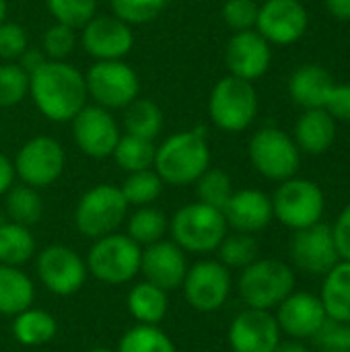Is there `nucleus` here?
Returning <instances> with one entry per match:
<instances>
[{
	"mask_svg": "<svg viewBox=\"0 0 350 352\" xmlns=\"http://www.w3.org/2000/svg\"><path fill=\"white\" fill-rule=\"evenodd\" d=\"M126 307L138 324L159 326L169 311V293L144 280L130 289Z\"/></svg>",
	"mask_w": 350,
	"mask_h": 352,
	"instance_id": "obj_26",
	"label": "nucleus"
},
{
	"mask_svg": "<svg viewBox=\"0 0 350 352\" xmlns=\"http://www.w3.org/2000/svg\"><path fill=\"white\" fill-rule=\"evenodd\" d=\"M237 291L248 307L272 311L295 291V272L281 260L258 258L243 268Z\"/></svg>",
	"mask_w": 350,
	"mask_h": 352,
	"instance_id": "obj_4",
	"label": "nucleus"
},
{
	"mask_svg": "<svg viewBox=\"0 0 350 352\" xmlns=\"http://www.w3.org/2000/svg\"><path fill=\"white\" fill-rule=\"evenodd\" d=\"M332 87V74L318 64H305L297 68L289 78V95L303 109L324 107V101Z\"/></svg>",
	"mask_w": 350,
	"mask_h": 352,
	"instance_id": "obj_24",
	"label": "nucleus"
},
{
	"mask_svg": "<svg viewBox=\"0 0 350 352\" xmlns=\"http://www.w3.org/2000/svg\"><path fill=\"white\" fill-rule=\"evenodd\" d=\"M274 352H309V349H307V344L303 340L289 338V340H281Z\"/></svg>",
	"mask_w": 350,
	"mask_h": 352,
	"instance_id": "obj_50",
	"label": "nucleus"
},
{
	"mask_svg": "<svg viewBox=\"0 0 350 352\" xmlns=\"http://www.w3.org/2000/svg\"><path fill=\"white\" fill-rule=\"evenodd\" d=\"M330 14L338 21H350V0H326Z\"/></svg>",
	"mask_w": 350,
	"mask_h": 352,
	"instance_id": "obj_49",
	"label": "nucleus"
},
{
	"mask_svg": "<svg viewBox=\"0 0 350 352\" xmlns=\"http://www.w3.org/2000/svg\"><path fill=\"white\" fill-rule=\"evenodd\" d=\"M58 334V322L43 309H25L12 320V336L23 346H43Z\"/></svg>",
	"mask_w": 350,
	"mask_h": 352,
	"instance_id": "obj_29",
	"label": "nucleus"
},
{
	"mask_svg": "<svg viewBox=\"0 0 350 352\" xmlns=\"http://www.w3.org/2000/svg\"><path fill=\"white\" fill-rule=\"evenodd\" d=\"M276 318L264 309H243L229 326V346L233 352H274L281 338Z\"/></svg>",
	"mask_w": 350,
	"mask_h": 352,
	"instance_id": "obj_18",
	"label": "nucleus"
},
{
	"mask_svg": "<svg viewBox=\"0 0 350 352\" xmlns=\"http://www.w3.org/2000/svg\"><path fill=\"white\" fill-rule=\"evenodd\" d=\"M47 62V56L43 54V50L41 47H27L23 54H21V58L17 60V64L31 76L37 68H41L43 64Z\"/></svg>",
	"mask_w": 350,
	"mask_h": 352,
	"instance_id": "obj_47",
	"label": "nucleus"
},
{
	"mask_svg": "<svg viewBox=\"0 0 350 352\" xmlns=\"http://www.w3.org/2000/svg\"><path fill=\"white\" fill-rule=\"evenodd\" d=\"M196 196L198 202L219 208L223 210L229 202V198L233 196V182L229 177L227 171L219 169V167H208L198 179H196Z\"/></svg>",
	"mask_w": 350,
	"mask_h": 352,
	"instance_id": "obj_36",
	"label": "nucleus"
},
{
	"mask_svg": "<svg viewBox=\"0 0 350 352\" xmlns=\"http://www.w3.org/2000/svg\"><path fill=\"white\" fill-rule=\"evenodd\" d=\"M4 202H6V214L12 223L33 227L43 217V200L39 196V190L27 184L12 186L4 194Z\"/></svg>",
	"mask_w": 350,
	"mask_h": 352,
	"instance_id": "obj_33",
	"label": "nucleus"
},
{
	"mask_svg": "<svg viewBox=\"0 0 350 352\" xmlns=\"http://www.w3.org/2000/svg\"><path fill=\"white\" fill-rule=\"evenodd\" d=\"M29 47L27 29L19 23H0V62H17Z\"/></svg>",
	"mask_w": 350,
	"mask_h": 352,
	"instance_id": "obj_43",
	"label": "nucleus"
},
{
	"mask_svg": "<svg viewBox=\"0 0 350 352\" xmlns=\"http://www.w3.org/2000/svg\"><path fill=\"white\" fill-rule=\"evenodd\" d=\"M223 214L231 229L254 235L272 223V198L256 188L237 190L223 208Z\"/></svg>",
	"mask_w": 350,
	"mask_h": 352,
	"instance_id": "obj_22",
	"label": "nucleus"
},
{
	"mask_svg": "<svg viewBox=\"0 0 350 352\" xmlns=\"http://www.w3.org/2000/svg\"><path fill=\"white\" fill-rule=\"evenodd\" d=\"M274 318L278 322L281 332L297 340L314 338L328 322V314L324 309L322 299L305 291H293L276 307Z\"/></svg>",
	"mask_w": 350,
	"mask_h": 352,
	"instance_id": "obj_21",
	"label": "nucleus"
},
{
	"mask_svg": "<svg viewBox=\"0 0 350 352\" xmlns=\"http://www.w3.org/2000/svg\"><path fill=\"white\" fill-rule=\"evenodd\" d=\"M320 299L328 320L350 324V262L340 260L328 274H324Z\"/></svg>",
	"mask_w": 350,
	"mask_h": 352,
	"instance_id": "obj_27",
	"label": "nucleus"
},
{
	"mask_svg": "<svg viewBox=\"0 0 350 352\" xmlns=\"http://www.w3.org/2000/svg\"><path fill=\"white\" fill-rule=\"evenodd\" d=\"M219 262L227 268H239L243 270L260 256V245L250 233H227L225 239L219 245Z\"/></svg>",
	"mask_w": 350,
	"mask_h": 352,
	"instance_id": "obj_37",
	"label": "nucleus"
},
{
	"mask_svg": "<svg viewBox=\"0 0 350 352\" xmlns=\"http://www.w3.org/2000/svg\"><path fill=\"white\" fill-rule=\"evenodd\" d=\"M258 8L256 0H225L221 16L231 31H248L256 27Z\"/></svg>",
	"mask_w": 350,
	"mask_h": 352,
	"instance_id": "obj_42",
	"label": "nucleus"
},
{
	"mask_svg": "<svg viewBox=\"0 0 350 352\" xmlns=\"http://www.w3.org/2000/svg\"><path fill=\"white\" fill-rule=\"evenodd\" d=\"M332 235H334L340 260L350 262V202L342 208L336 223L332 225Z\"/></svg>",
	"mask_w": 350,
	"mask_h": 352,
	"instance_id": "obj_46",
	"label": "nucleus"
},
{
	"mask_svg": "<svg viewBox=\"0 0 350 352\" xmlns=\"http://www.w3.org/2000/svg\"><path fill=\"white\" fill-rule=\"evenodd\" d=\"M169 233L171 241L186 254H210L219 250L229 233V225L223 210L196 200L175 210L169 221Z\"/></svg>",
	"mask_w": 350,
	"mask_h": 352,
	"instance_id": "obj_3",
	"label": "nucleus"
},
{
	"mask_svg": "<svg viewBox=\"0 0 350 352\" xmlns=\"http://www.w3.org/2000/svg\"><path fill=\"white\" fill-rule=\"evenodd\" d=\"M293 140L301 153L324 155L336 140V120L324 109H305L295 124Z\"/></svg>",
	"mask_w": 350,
	"mask_h": 352,
	"instance_id": "obj_23",
	"label": "nucleus"
},
{
	"mask_svg": "<svg viewBox=\"0 0 350 352\" xmlns=\"http://www.w3.org/2000/svg\"><path fill=\"white\" fill-rule=\"evenodd\" d=\"M186 252L173 241H157L142 250L140 256V274L146 283L171 293L182 289L188 274Z\"/></svg>",
	"mask_w": 350,
	"mask_h": 352,
	"instance_id": "obj_20",
	"label": "nucleus"
},
{
	"mask_svg": "<svg viewBox=\"0 0 350 352\" xmlns=\"http://www.w3.org/2000/svg\"><path fill=\"white\" fill-rule=\"evenodd\" d=\"M29 95V74L17 62H0V109L19 105Z\"/></svg>",
	"mask_w": 350,
	"mask_h": 352,
	"instance_id": "obj_39",
	"label": "nucleus"
},
{
	"mask_svg": "<svg viewBox=\"0 0 350 352\" xmlns=\"http://www.w3.org/2000/svg\"><path fill=\"white\" fill-rule=\"evenodd\" d=\"M122 111H124L122 126L126 134L149 138V140H157L161 136L163 126H165V116H163V109L153 99L136 97Z\"/></svg>",
	"mask_w": 350,
	"mask_h": 352,
	"instance_id": "obj_28",
	"label": "nucleus"
},
{
	"mask_svg": "<svg viewBox=\"0 0 350 352\" xmlns=\"http://www.w3.org/2000/svg\"><path fill=\"white\" fill-rule=\"evenodd\" d=\"M89 352H116V351H111V349H93V351H89Z\"/></svg>",
	"mask_w": 350,
	"mask_h": 352,
	"instance_id": "obj_52",
	"label": "nucleus"
},
{
	"mask_svg": "<svg viewBox=\"0 0 350 352\" xmlns=\"http://www.w3.org/2000/svg\"><path fill=\"white\" fill-rule=\"evenodd\" d=\"M258 116V91L254 82L233 74L215 82L208 95L210 122L229 134L245 132Z\"/></svg>",
	"mask_w": 350,
	"mask_h": 352,
	"instance_id": "obj_5",
	"label": "nucleus"
},
{
	"mask_svg": "<svg viewBox=\"0 0 350 352\" xmlns=\"http://www.w3.org/2000/svg\"><path fill=\"white\" fill-rule=\"evenodd\" d=\"M78 31L80 47L95 62L124 60L134 47V29L111 12H97Z\"/></svg>",
	"mask_w": 350,
	"mask_h": 352,
	"instance_id": "obj_14",
	"label": "nucleus"
},
{
	"mask_svg": "<svg viewBox=\"0 0 350 352\" xmlns=\"http://www.w3.org/2000/svg\"><path fill=\"white\" fill-rule=\"evenodd\" d=\"M252 167L266 179L285 182L297 175L301 165V151L295 140L281 128H260L248 146Z\"/></svg>",
	"mask_w": 350,
	"mask_h": 352,
	"instance_id": "obj_10",
	"label": "nucleus"
},
{
	"mask_svg": "<svg viewBox=\"0 0 350 352\" xmlns=\"http://www.w3.org/2000/svg\"><path fill=\"white\" fill-rule=\"evenodd\" d=\"M78 45V31L62 25V23H52L43 35H41V50L47 56V60H68Z\"/></svg>",
	"mask_w": 350,
	"mask_h": 352,
	"instance_id": "obj_41",
	"label": "nucleus"
},
{
	"mask_svg": "<svg viewBox=\"0 0 350 352\" xmlns=\"http://www.w3.org/2000/svg\"><path fill=\"white\" fill-rule=\"evenodd\" d=\"M309 27V14L301 0H266L258 8L256 31L270 45L297 43Z\"/></svg>",
	"mask_w": 350,
	"mask_h": 352,
	"instance_id": "obj_16",
	"label": "nucleus"
},
{
	"mask_svg": "<svg viewBox=\"0 0 350 352\" xmlns=\"http://www.w3.org/2000/svg\"><path fill=\"white\" fill-rule=\"evenodd\" d=\"M14 179H17L14 163L4 153H0V196H4L14 186Z\"/></svg>",
	"mask_w": 350,
	"mask_h": 352,
	"instance_id": "obj_48",
	"label": "nucleus"
},
{
	"mask_svg": "<svg viewBox=\"0 0 350 352\" xmlns=\"http://www.w3.org/2000/svg\"><path fill=\"white\" fill-rule=\"evenodd\" d=\"M142 248L126 233H109L95 239L87 254V270L105 285H126L140 274Z\"/></svg>",
	"mask_w": 350,
	"mask_h": 352,
	"instance_id": "obj_6",
	"label": "nucleus"
},
{
	"mask_svg": "<svg viewBox=\"0 0 350 352\" xmlns=\"http://www.w3.org/2000/svg\"><path fill=\"white\" fill-rule=\"evenodd\" d=\"M272 62V45L256 31H237L231 35L225 47V64L229 74L243 80L262 78Z\"/></svg>",
	"mask_w": 350,
	"mask_h": 352,
	"instance_id": "obj_19",
	"label": "nucleus"
},
{
	"mask_svg": "<svg viewBox=\"0 0 350 352\" xmlns=\"http://www.w3.org/2000/svg\"><path fill=\"white\" fill-rule=\"evenodd\" d=\"M72 140L76 148L89 159H107L113 155V148L122 136V128L113 111L87 103L70 122Z\"/></svg>",
	"mask_w": 350,
	"mask_h": 352,
	"instance_id": "obj_12",
	"label": "nucleus"
},
{
	"mask_svg": "<svg viewBox=\"0 0 350 352\" xmlns=\"http://www.w3.org/2000/svg\"><path fill=\"white\" fill-rule=\"evenodd\" d=\"M326 210L324 190L303 177H291L281 182L272 196V212L278 223L299 231L322 223Z\"/></svg>",
	"mask_w": 350,
	"mask_h": 352,
	"instance_id": "obj_9",
	"label": "nucleus"
},
{
	"mask_svg": "<svg viewBox=\"0 0 350 352\" xmlns=\"http://www.w3.org/2000/svg\"><path fill=\"white\" fill-rule=\"evenodd\" d=\"M155 151H157L155 140L122 132L111 157L120 169H124L126 173H134V171H142V169H153Z\"/></svg>",
	"mask_w": 350,
	"mask_h": 352,
	"instance_id": "obj_32",
	"label": "nucleus"
},
{
	"mask_svg": "<svg viewBox=\"0 0 350 352\" xmlns=\"http://www.w3.org/2000/svg\"><path fill=\"white\" fill-rule=\"evenodd\" d=\"M43 2L56 23L68 25L76 31L83 29L99 12V0H43Z\"/></svg>",
	"mask_w": 350,
	"mask_h": 352,
	"instance_id": "obj_38",
	"label": "nucleus"
},
{
	"mask_svg": "<svg viewBox=\"0 0 350 352\" xmlns=\"http://www.w3.org/2000/svg\"><path fill=\"white\" fill-rule=\"evenodd\" d=\"M324 109L336 122H350V85H334L324 101Z\"/></svg>",
	"mask_w": 350,
	"mask_h": 352,
	"instance_id": "obj_45",
	"label": "nucleus"
},
{
	"mask_svg": "<svg viewBox=\"0 0 350 352\" xmlns=\"http://www.w3.org/2000/svg\"><path fill=\"white\" fill-rule=\"evenodd\" d=\"M210 167L208 134L202 126L169 134L155 151L153 169L165 186H192Z\"/></svg>",
	"mask_w": 350,
	"mask_h": 352,
	"instance_id": "obj_2",
	"label": "nucleus"
},
{
	"mask_svg": "<svg viewBox=\"0 0 350 352\" xmlns=\"http://www.w3.org/2000/svg\"><path fill=\"white\" fill-rule=\"evenodd\" d=\"M116 352H177V349L159 326L136 324L120 338Z\"/></svg>",
	"mask_w": 350,
	"mask_h": 352,
	"instance_id": "obj_35",
	"label": "nucleus"
},
{
	"mask_svg": "<svg viewBox=\"0 0 350 352\" xmlns=\"http://www.w3.org/2000/svg\"><path fill=\"white\" fill-rule=\"evenodd\" d=\"M12 163L21 184L41 190L62 177L66 167V151L58 138L39 134L23 142Z\"/></svg>",
	"mask_w": 350,
	"mask_h": 352,
	"instance_id": "obj_11",
	"label": "nucleus"
},
{
	"mask_svg": "<svg viewBox=\"0 0 350 352\" xmlns=\"http://www.w3.org/2000/svg\"><path fill=\"white\" fill-rule=\"evenodd\" d=\"M89 99L109 111L124 109L140 97V78L124 60H99L85 72Z\"/></svg>",
	"mask_w": 350,
	"mask_h": 352,
	"instance_id": "obj_8",
	"label": "nucleus"
},
{
	"mask_svg": "<svg viewBox=\"0 0 350 352\" xmlns=\"http://www.w3.org/2000/svg\"><path fill=\"white\" fill-rule=\"evenodd\" d=\"M163 179L155 169H142L128 173L124 184L120 186L128 206H151L163 194Z\"/></svg>",
	"mask_w": 350,
	"mask_h": 352,
	"instance_id": "obj_34",
	"label": "nucleus"
},
{
	"mask_svg": "<svg viewBox=\"0 0 350 352\" xmlns=\"http://www.w3.org/2000/svg\"><path fill=\"white\" fill-rule=\"evenodd\" d=\"M6 12H8V2L6 0H0V23L6 21Z\"/></svg>",
	"mask_w": 350,
	"mask_h": 352,
	"instance_id": "obj_51",
	"label": "nucleus"
},
{
	"mask_svg": "<svg viewBox=\"0 0 350 352\" xmlns=\"http://www.w3.org/2000/svg\"><path fill=\"white\" fill-rule=\"evenodd\" d=\"M35 256V237L31 227L19 223H0V264L23 266Z\"/></svg>",
	"mask_w": 350,
	"mask_h": 352,
	"instance_id": "obj_30",
	"label": "nucleus"
},
{
	"mask_svg": "<svg viewBox=\"0 0 350 352\" xmlns=\"http://www.w3.org/2000/svg\"><path fill=\"white\" fill-rule=\"evenodd\" d=\"M314 340L320 352H350V324L328 320Z\"/></svg>",
	"mask_w": 350,
	"mask_h": 352,
	"instance_id": "obj_44",
	"label": "nucleus"
},
{
	"mask_svg": "<svg viewBox=\"0 0 350 352\" xmlns=\"http://www.w3.org/2000/svg\"><path fill=\"white\" fill-rule=\"evenodd\" d=\"M35 268L41 285L58 297L76 295L89 276L85 260L68 245H50L41 250Z\"/></svg>",
	"mask_w": 350,
	"mask_h": 352,
	"instance_id": "obj_13",
	"label": "nucleus"
},
{
	"mask_svg": "<svg viewBox=\"0 0 350 352\" xmlns=\"http://www.w3.org/2000/svg\"><path fill=\"white\" fill-rule=\"evenodd\" d=\"M128 208L130 206L118 186L99 184L80 196L74 208V225L80 235L99 239L120 229L128 219Z\"/></svg>",
	"mask_w": 350,
	"mask_h": 352,
	"instance_id": "obj_7",
	"label": "nucleus"
},
{
	"mask_svg": "<svg viewBox=\"0 0 350 352\" xmlns=\"http://www.w3.org/2000/svg\"><path fill=\"white\" fill-rule=\"evenodd\" d=\"M169 231V221L163 214V210L151 206H138L126 223V235L134 239L140 248H146L151 243H157L165 239V233Z\"/></svg>",
	"mask_w": 350,
	"mask_h": 352,
	"instance_id": "obj_31",
	"label": "nucleus"
},
{
	"mask_svg": "<svg viewBox=\"0 0 350 352\" xmlns=\"http://www.w3.org/2000/svg\"><path fill=\"white\" fill-rule=\"evenodd\" d=\"M169 0H109L111 14L128 23L130 27L146 25L155 21Z\"/></svg>",
	"mask_w": 350,
	"mask_h": 352,
	"instance_id": "obj_40",
	"label": "nucleus"
},
{
	"mask_svg": "<svg viewBox=\"0 0 350 352\" xmlns=\"http://www.w3.org/2000/svg\"><path fill=\"white\" fill-rule=\"evenodd\" d=\"M35 301L33 280L19 268L0 264V314L17 316L29 309Z\"/></svg>",
	"mask_w": 350,
	"mask_h": 352,
	"instance_id": "obj_25",
	"label": "nucleus"
},
{
	"mask_svg": "<svg viewBox=\"0 0 350 352\" xmlns=\"http://www.w3.org/2000/svg\"><path fill=\"white\" fill-rule=\"evenodd\" d=\"M182 289L192 309L212 314L219 311L231 295V272L217 260H200L188 268Z\"/></svg>",
	"mask_w": 350,
	"mask_h": 352,
	"instance_id": "obj_15",
	"label": "nucleus"
},
{
	"mask_svg": "<svg viewBox=\"0 0 350 352\" xmlns=\"http://www.w3.org/2000/svg\"><path fill=\"white\" fill-rule=\"evenodd\" d=\"M291 260L295 268L311 276L328 274L340 262L332 227L318 223L307 229L295 231L291 239Z\"/></svg>",
	"mask_w": 350,
	"mask_h": 352,
	"instance_id": "obj_17",
	"label": "nucleus"
},
{
	"mask_svg": "<svg viewBox=\"0 0 350 352\" xmlns=\"http://www.w3.org/2000/svg\"><path fill=\"white\" fill-rule=\"evenodd\" d=\"M29 97L47 122L70 124L89 103L85 72L68 60H47L29 76Z\"/></svg>",
	"mask_w": 350,
	"mask_h": 352,
	"instance_id": "obj_1",
	"label": "nucleus"
}]
</instances>
